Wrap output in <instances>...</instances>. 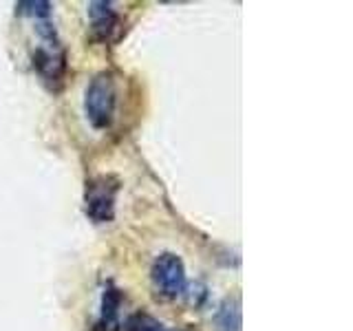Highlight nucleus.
Returning a JSON list of instances; mask_svg holds the SVG:
<instances>
[{"mask_svg":"<svg viewBox=\"0 0 353 331\" xmlns=\"http://www.w3.org/2000/svg\"><path fill=\"white\" fill-rule=\"evenodd\" d=\"M126 331H165V327L159 323L157 318L146 314V312H137L132 314L128 320H126Z\"/></svg>","mask_w":353,"mask_h":331,"instance_id":"6e6552de","label":"nucleus"},{"mask_svg":"<svg viewBox=\"0 0 353 331\" xmlns=\"http://www.w3.org/2000/svg\"><path fill=\"white\" fill-rule=\"evenodd\" d=\"M117 86L110 73H97L84 93V110L95 130H106L115 119Z\"/></svg>","mask_w":353,"mask_h":331,"instance_id":"f03ea898","label":"nucleus"},{"mask_svg":"<svg viewBox=\"0 0 353 331\" xmlns=\"http://www.w3.org/2000/svg\"><path fill=\"white\" fill-rule=\"evenodd\" d=\"M36 33L40 38L38 49L33 51V69L38 71V75L47 82L51 88L62 86V77L66 71V55L64 49L58 40V31L51 18L36 20Z\"/></svg>","mask_w":353,"mask_h":331,"instance_id":"f257e3e1","label":"nucleus"},{"mask_svg":"<svg viewBox=\"0 0 353 331\" xmlns=\"http://www.w3.org/2000/svg\"><path fill=\"white\" fill-rule=\"evenodd\" d=\"M20 14H27L36 20L42 18H51V3H44V0H29V3H20Z\"/></svg>","mask_w":353,"mask_h":331,"instance_id":"1a4fd4ad","label":"nucleus"},{"mask_svg":"<svg viewBox=\"0 0 353 331\" xmlns=\"http://www.w3.org/2000/svg\"><path fill=\"white\" fill-rule=\"evenodd\" d=\"M117 181L113 177H99L86 185L84 194V210L95 223H108L115 217V194Z\"/></svg>","mask_w":353,"mask_h":331,"instance_id":"20e7f679","label":"nucleus"},{"mask_svg":"<svg viewBox=\"0 0 353 331\" xmlns=\"http://www.w3.org/2000/svg\"><path fill=\"white\" fill-rule=\"evenodd\" d=\"M150 276L157 292L163 296L176 298L188 294V276H185L183 261L172 252H163L154 259Z\"/></svg>","mask_w":353,"mask_h":331,"instance_id":"7ed1b4c3","label":"nucleus"},{"mask_svg":"<svg viewBox=\"0 0 353 331\" xmlns=\"http://www.w3.org/2000/svg\"><path fill=\"white\" fill-rule=\"evenodd\" d=\"M88 16L93 18V31L99 40H110L113 33L119 29V18L110 3H91L88 5Z\"/></svg>","mask_w":353,"mask_h":331,"instance_id":"39448f33","label":"nucleus"},{"mask_svg":"<svg viewBox=\"0 0 353 331\" xmlns=\"http://www.w3.org/2000/svg\"><path fill=\"white\" fill-rule=\"evenodd\" d=\"M119 307L121 294L117 290H108L102 296V316H99V327L104 331H115L119 325Z\"/></svg>","mask_w":353,"mask_h":331,"instance_id":"0eeeda50","label":"nucleus"},{"mask_svg":"<svg viewBox=\"0 0 353 331\" xmlns=\"http://www.w3.org/2000/svg\"><path fill=\"white\" fill-rule=\"evenodd\" d=\"M216 331H239L241 329V305L236 298H225L214 314Z\"/></svg>","mask_w":353,"mask_h":331,"instance_id":"423d86ee","label":"nucleus"}]
</instances>
